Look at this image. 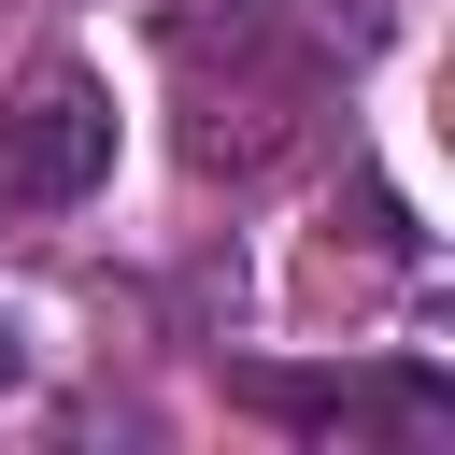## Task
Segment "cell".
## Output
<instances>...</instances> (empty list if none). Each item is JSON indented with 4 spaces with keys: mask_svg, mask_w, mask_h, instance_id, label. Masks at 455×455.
Masks as SVG:
<instances>
[{
    "mask_svg": "<svg viewBox=\"0 0 455 455\" xmlns=\"http://www.w3.org/2000/svg\"><path fill=\"white\" fill-rule=\"evenodd\" d=\"M199 85V114H185V171H270L299 128H313V100H327V57L299 43V28H270V43H242V57H213V71H185Z\"/></svg>",
    "mask_w": 455,
    "mask_h": 455,
    "instance_id": "obj_1",
    "label": "cell"
},
{
    "mask_svg": "<svg viewBox=\"0 0 455 455\" xmlns=\"http://www.w3.org/2000/svg\"><path fill=\"white\" fill-rule=\"evenodd\" d=\"M100 171H114V85L43 57L0 100V213H71V199H100Z\"/></svg>",
    "mask_w": 455,
    "mask_h": 455,
    "instance_id": "obj_2",
    "label": "cell"
},
{
    "mask_svg": "<svg viewBox=\"0 0 455 455\" xmlns=\"http://www.w3.org/2000/svg\"><path fill=\"white\" fill-rule=\"evenodd\" d=\"M228 398L284 427H441L427 370H228Z\"/></svg>",
    "mask_w": 455,
    "mask_h": 455,
    "instance_id": "obj_3",
    "label": "cell"
},
{
    "mask_svg": "<svg viewBox=\"0 0 455 455\" xmlns=\"http://www.w3.org/2000/svg\"><path fill=\"white\" fill-rule=\"evenodd\" d=\"M142 28H156V57H171V71H213V57L270 43V28H284V0H142Z\"/></svg>",
    "mask_w": 455,
    "mask_h": 455,
    "instance_id": "obj_4",
    "label": "cell"
},
{
    "mask_svg": "<svg viewBox=\"0 0 455 455\" xmlns=\"http://www.w3.org/2000/svg\"><path fill=\"white\" fill-rule=\"evenodd\" d=\"M327 228L355 242V270H412V213H398V185H355Z\"/></svg>",
    "mask_w": 455,
    "mask_h": 455,
    "instance_id": "obj_5",
    "label": "cell"
},
{
    "mask_svg": "<svg viewBox=\"0 0 455 455\" xmlns=\"http://www.w3.org/2000/svg\"><path fill=\"white\" fill-rule=\"evenodd\" d=\"M14 370H28V341H14V327H0V398H14Z\"/></svg>",
    "mask_w": 455,
    "mask_h": 455,
    "instance_id": "obj_6",
    "label": "cell"
}]
</instances>
